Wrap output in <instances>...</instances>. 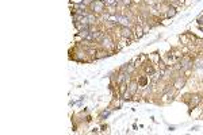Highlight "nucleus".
I'll return each mask as SVG.
<instances>
[{
    "label": "nucleus",
    "instance_id": "nucleus-1",
    "mask_svg": "<svg viewBox=\"0 0 203 135\" xmlns=\"http://www.w3.org/2000/svg\"><path fill=\"white\" fill-rule=\"evenodd\" d=\"M89 8L94 14H102L106 10V4L103 0H92L91 4H89Z\"/></svg>",
    "mask_w": 203,
    "mask_h": 135
},
{
    "label": "nucleus",
    "instance_id": "nucleus-2",
    "mask_svg": "<svg viewBox=\"0 0 203 135\" xmlns=\"http://www.w3.org/2000/svg\"><path fill=\"white\" fill-rule=\"evenodd\" d=\"M192 65H194V61H192V58H189V57H183V58L180 59V69L184 70V72L191 69Z\"/></svg>",
    "mask_w": 203,
    "mask_h": 135
},
{
    "label": "nucleus",
    "instance_id": "nucleus-3",
    "mask_svg": "<svg viewBox=\"0 0 203 135\" xmlns=\"http://www.w3.org/2000/svg\"><path fill=\"white\" fill-rule=\"evenodd\" d=\"M189 101H188V105L191 108H194V107H196L198 104L200 103V100H202V96L200 94H189Z\"/></svg>",
    "mask_w": 203,
    "mask_h": 135
},
{
    "label": "nucleus",
    "instance_id": "nucleus-4",
    "mask_svg": "<svg viewBox=\"0 0 203 135\" xmlns=\"http://www.w3.org/2000/svg\"><path fill=\"white\" fill-rule=\"evenodd\" d=\"M121 35L123 38H131L133 37V30L129 26H122L121 27Z\"/></svg>",
    "mask_w": 203,
    "mask_h": 135
},
{
    "label": "nucleus",
    "instance_id": "nucleus-5",
    "mask_svg": "<svg viewBox=\"0 0 203 135\" xmlns=\"http://www.w3.org/2000/svg\"><path fill=\"white\" fill-rule=\"evenodd\" d=\"M115 19H116V22H119V23L122 24V26H129V24H130V19L126 18V16L115 15Z\"/></svg>",
    "mask_w": 203,
    "mask_h": 135
},
{
    "label": "nucleus",
    "instance_id": "nucleus-6",
    "mask_svg": "<svg viewBox=\"0 0 203 135\" xmlns=\"http://www.w3.org/2000/svg\"><path fill=\"white\" fill-rule=\"evenodd\" d=\"M184 84H186V78H181V77H177L175 80V82H173V86H175L176 89H180L184 86Z\"/></svg>",
    "mask_w": 203,
    "mask_h": 135
},
{
    "label": "nucleus",
    "instance_id": "nucleus-7",
    "mask_svg": "<svg viewBox=\"0 0 203 135\" xmlns=\"http://www.w3.org/2000/svg\"><path fill=\"white\" fill-rule=\"evenodd\" d=\"M137 89H138V84H137V81H131V82H130L129 85H127V91H129L131 94H135Z\"/></svg>",
    "mask_w": 203,
    "mask_h": 135
},
{
    "label": "nucleus",
    "instance_id": "nucleus-8",
    "mask_svg": "<svg viewBox=\"0 0 203 135\" xmlns=\"http://www.w3.org/2000/svg\"><path fill=\"white\" fill-rule=\"evenodd\" d=\"M176 14H177V11H176L175 5H169V7L167 8V18H173Z\"/></svg>",
    "mask_w": 203,
    "mask_h": 135
},
{
    "label": "nucleus",
    "instance_id": "nucleus-9",
    "mask_svg": "<svg viewBox=\"0 0 203 135\" xmlns=\"http://www.w3.org/2000/svg\"><path fill=\"white\" fill-rule=\"evenodd\" d=\"M85 19H87V23H88L89 26H92L94 23H96V16H95V14H94V12L88 14V15L85 16Z\"/></svg>",
    "mask_w": 203,
    "mask_h": 135
},
{
    "label": "nucleus",
    "instance_id": "nucleus-10",
    "mask_svg": "<svg viewBox=\"0 0 203 135\" xmlns=\"http://www.w3.org/2000/svg\"><path fill=\"white\" fill-rule=\"evenodd\" d=\"M102 45H103V47H111L112 46V40H111V38L108 35H106L102 39Z\"/></svg>",
    "mask_w": 203,
    "mask_h": 135
},
{
    "label": "nucleus",
    "instance_id": "nucleus-11",
    "mask_svg": "<svg viewBox=\"0 0 203 135\" xmlns=\"http://www.w3.org/2000/svg\"><path fill=\"white\" fill-rule=\"evenodd\" d=\"M110 54L107 53V51H97L96 54H95V59H102L104 58V57H108Z\"/></svg>",
    "mask_w": 203,
    "mask_h": 135
},
{
    "label": "nucleus",
    "instance_id": "nucleus-12",
    "mask_svg": "<svg viewBox=\"0 0 203 135\" xmlns=\"http://www.w3.org/2000/svg\"><path fill=\"white\" fill-rule=\"evenodd\" d=\"M194 65H195V68H202V66H203V59H202V57L196 58V61L194 62Z\"/></svg>",
    "mask_w": 203,
    "mask_h": 135
},
{
    "label": "nucleus",
    "instance_id": "nucleus-13",
    "mask_svg": "<svg viewBox=\"0 0 203 135\" xmlns=\"http://www.w3.org/2000/svg\"><path fill=\"white\" fill-rule=\"evenodd\" d=\"M129 68H130V64H125V65H122V66H121L119 72H125V73H127V72H129Z\"/></svg>",
    "mask_w": 203,
    "mask_h": 135
},
{
    "label": "nucleus",
    "instance_id": "nucleus-14",
    "mask_svg": "<svg viewBox=\"0 0 203 135\" xmlns=\"http://www.w3.org/2000/svg\"><path fill=\"white\" fill-rule=\"evenodd\" d=\"M169 5H176V4H181V0H168Z\"/></svg>",
    "mask_w": 203,
    "mask_h": 135
},
{
    "label": "nucleus",
    "instance_id": "nucleus-15",
    "mask_svg": "<svg viewBox=\"0 0 203 135\" xmlns=\"http://www.w3.org/2000/svg\"><path fill=\"white\" fill-rule=\"evenodd\" d=\"M111 113V111H104V112H102L100 113V119H104V118H107L108 115Z\"/></svg>",
    "mask_w": 203,
    "mask_h": 135
},
{
    "label": "nucleus",
    "instance_id": "nucleus-16",
    "mask_svg": "<svg viewBox=\"0 0 203 135\" xmlns=\"http://www.w3.org/2000/svg\"><path fill=\"white\" fill-rule=\"evenodd\" d=\"M131 0H122V4L123 5H126V7H130V5H131Z\"/></svg>",
    "mask_w": 203,
    "mask_h": 135
},
{
    "label": "nucleus",
    "instance_id": "nucleus-17",
    "mask_svg": "<svg viewBox=\"0 0 203 135\" xmlns=\"http://www.w3.org/2000/svg\"><path fill=\"white\" fill-rule=\"evenodd\" d=\"M116 2H118V0H106V4H108V5H115Z\"/></svg>",
    "mask_w": 203,
    "mask_h": 135
},
{
    "label": "nucleus",
    "instance_id": "nucleus-18",
    "mask_svg": "<svg viewBox=\"0 0 203 135\" xmlns=\"http://www.w3.org/2000/svg\"><path fill=\"white\" fill-rule=\"evenodd\" d=\"M137 35H138V38H141L143 35V31H142V28H141V27H137Z\"/></svg>",
    "mask_w": 203,
    "mask_h": 135
},
{
    "label": "nucleus",
    "instance_id": "nucleus-19",
    "mask_svg": "<svg viewBox=\"0 0 203 135\" xmlns=\"http://www.w3.org/2000/svg\"><path fill=\"white\" fill-rule=\"evenodd\" d=\"M145 2V4H148V5H154L156 4V0H143Z\"/></svg>",
    "mask_w": 203,
    "mask_h": 135
},
{
    "label": "nucleus",
    "instance_id": "nucleus-20",
    "mask_svg": "<svg viewBox=\"0 0 203 135\" xmlns=\"http://www.w3.org/2000/svg\"><path fill=\"white\" fill-rule=\"evenodd\" d=\"M196 22H198V24H199V26H202V24H203V15H200L199 18L196 19Z\"/></svg>",
    "mask_w": 203,
    "mask_h": 135
},
{
    "label": "nucleus",
    "instance_id": "nucleus-21",
    "mask_svg": "<svg viewBox=\"0 0 203 135\" xmlns=\"http://www.w3.org/2000/svg\"><path fill=\"white\" fill-rule=\"evenodd\" d=\"M141 84H142V85H145V84H146V77H142V78H141Z\"/></svg>",
    "mask_w": 203,
    "mask_h": 135
},
{
    "label": "nucleus",
    "instance_id": "nucleus-22",
    "mask_svg": "<svg viewBox=\"0 0 203 135\" xmlns=\"http://www.w3.org/2000/svg\"><path fill=\"white\" fill-rule=\"evenodd\" d=\"M199 28H200V30H202V31H203V26H199Z\"/></svg>",
    "mask_w": 203,
    "mask_h": 135
}]
</instances>
